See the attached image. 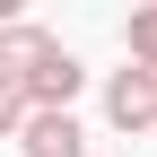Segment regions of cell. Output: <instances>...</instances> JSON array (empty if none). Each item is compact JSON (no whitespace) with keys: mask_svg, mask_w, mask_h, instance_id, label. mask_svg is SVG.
I'll list each match as a JSON object with an SVG mask.
<instances>
[{"mask_svg":"<svg viewBox=\"0 0 157 157\" xmlns=\"http://www.w3.org/2000/svg\"><path fill=\"white\" fill-rule=\"evenodd\" d=\"M44 44H52L44 26H17V17H9V26H0V78H17V70H26Z\"/></svg>","mask_w":157,"mask_h":157,"instance_id":"4","label":"cell"},{"mask_svg":"<svg viewBox=\"0 0 157 157\" xmlns=\"http://www.w3.org/2000/svg\"><path fill=\"white\" fill-rule=\"evenodd\" d=\"M122 52H131L140 70H157V9H131V17H122Z\"/></svg>","mask_w":157,"mask_h":157,"instance_id":"5","label":"cell"},{"mask_svg":"<svg viewBox=\"0 0 157 157\" xmlns=\"http://www.w3.org/2000/svg\"><path fill=\"white\" fill-rule=\"evenodd\" d=\"M105 122H113V131H131V140H140V131H157V70L122 61V70L105 78Z\"/></svg>","mask_w":157,"mask_h":157,"instance_id":"2","label":"cell"},{"mask_svg":"<svg viewBox=\"0 0 157 157\" xmlns=\"http://www.w3.org/2000/svg\"><path fill=\"white\" fill-rule=\"evenodd\" d=\"M26 131V96H17V78H0V140H17Z\"/></svg>","mask_w":157,"mask_h":157,"instance_id":"6","label":"cell"},{"mask_svg":"<svg viewBox=\"0 0 157 157\" xmlns=\"http://www.w3.org/2000/svg\"><path fill=\"white\" fill-rule=\"evenodd\" d=\"M87 87V70H78L70 44H44L26 70H17V96H26V113H70V96Z\"/></svg>","mask_w":157,"mask_h":157,"instance_id":"1","label":"cell"},{"mask_svg":"<svg viewBox=\"0 0 157 157\" xmlns=\"http://www.w3.org/2000/svg\"><path fill=\"white\" fill-rule=\"evenodd\" d=\"M17 157H87V131H78V113H26V131H17Z\"/></svg>","mask_w":157,"mask_h":157,"instance_id":"3","label":"cell"}]
</instances>
